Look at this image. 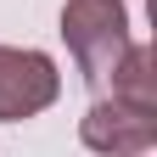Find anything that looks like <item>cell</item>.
Listing matches in <instances>:
<instances>
[{"label":"cell","mask_w":157,"mask_h":157,"mask_svg":"<svg viewBox=\"0 0 157 157\" xmlns=\"http://www.w3.org/2000/svg\"><path fill=\"white\" fill-rule=\"evenodd\" d=\"M62 39H67V56H73L78 78L101 95L112 67L135 45L129 39V6L124 0H67L62 6Z\"/></svg>","instance_id":"obj_1"},{"label":"cell","mask_w":157,"mask_h":157,"mask_svg":"<svg viewBox=\"0 0 157 157\" xmlns=\"http://www.w3.org/2000/svg\"><path fill=\"white\" fill-rule=\"evenodd\" d=\"M78 140L95 157H151L157 146V112L151 107H129L118 95H95L78 118Z\"/></svg>","instance_id":"obj_2"},{"label":"cell","mask_w":157,"mask_h":157,"mask_svg":"<svg viewBox=\"0 0 157 157\" xmlns=\"http://www.w3.org/2000/svg\"><path fill=\"white\" fill-rule=\"evenodd\" d=\"M62 95V73L34 45H0V124L39 118Z\"/></svg>","instance_id":"obj_3"},{"label":"cell","mask_w":157,"mask_h":157,"mask_svg":"<svg viewBox=\"0 0 157 157\" xmlns=\"http://www.w3.org/2000/svg\"><path fill=\"white\" fill-rule=\"evenodd\" d=\"M107 90L118 101H129V107H151L157 112V56H151V45H129L124 62L112 67Z\"/></svg>","instance_id":"obj_4"}]
</instances>
